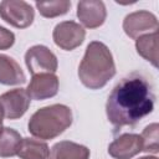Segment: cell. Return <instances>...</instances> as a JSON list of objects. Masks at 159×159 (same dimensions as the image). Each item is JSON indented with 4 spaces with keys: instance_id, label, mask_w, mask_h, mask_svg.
<instances>
[{
    "instance_id": "1",
    "label": "cell",
    "mask_w": 159,
    "mask_h": 159,
    "mask_svg": "<svg viewBox=\"0 0 159 159\" xmlns=\"http://www.w3.org/2000/svg\"><path fill=\"white\" fill-rule=\"evenodd\" d=\"M155 94L148 78L138 72L123 77L112 89L106 104L108 120L119 129L133 127L154 109Z\"/></svg>"
},
{
    "instance_id": "2",
    "label": "cell",
    "mask_w": 159,
    "mask_h": 159,
    "mask_svg": "<svg viewBox=\"0 0 159 159\" xmlns=\"http://www.w3.org/2000/svg\"><path fill=\"white\" fill-rule=\"evenodd\" d=\"M116 75V65L109 48L99 41H92L86 48L78 67V77L89 89H99Z\"/></svg>"
},
{
    "instance_id": "3",
    "label": "cell",
    "mask_w": 159,
    "mask_h": 159,
    "mask_svg": "<svg viewBox=\"0 0 159 159\" xmlns=\"http://www.w3.org/2000/svg\"><path fill=\"white\" fill-rule=\"evenodd\" d=\"M72 124V112L65 104H51L37 109L27 123L29 132L39 139H53Z\"/></svg>"
},
{
    "instance_id": "4",
    "label": "cell",
    "mask_w": 159,
    "mask_h": 159,
    "mask_svg": "<svg viewBox=\"0 0 159 159\" xmlns=\"http://www.w3.org/2000/svg\"><path fill=\"white\" fill-rule=\"evenodd\" d=\"M0 17L17 29L29 27L35 17L32 6L22 0H4L0 2Z\"/></svg>"
},
{
    "instance_id": "5",
    "label": "cell",
    "mask_w": 159,
    "mask_h": 159,
    "mask_svg": "<svg viewBox=\"0 0 159 159\" xmlns=\"http://www.w3.org/2000/svg\"><path fill=\"white\" fill-rule=\"evenodd\" d=\"M25 63L32 76L40 73H55L58 66L57 57L43 45L30 47L25 53Z\"/></svg>"
},
{
    "instance_id": "6",
    "label": "cell",
    "mask_w": 159,
    "mask_h": 159,
    "mask_svg": "<svg viewBox=\"0 0 159 159\" xmlns=\"http://www.w3.org/2000/svg\"><path fill=\"white\" fill-rule=\"evenodd\" d=\"M52 37L60 48L65 51H72L83 42L86 31L80 24L75 21H62L55 26Z\"/></svg>"
},
{
    "instance_id": "7",
    "label": "cell",
    "mask_w": 159,
    "mask_h": 159,
    "mask_svg": "<svg viewBox=\"0 0 159 159\" xmlns=\"http://www.w3.org/2000/svg\"><path fill=\"white\" fill-rule=\"evenodd\" d=\"M123 30L130 39H137L143 32L157 31L158 30V19L154 14L145 11V10L134 11L124 17Z\"/></svg>"
},
{
    "instance_id": "8",
    "label": "cell",
    "mask_w": 159,
    "mask_h": 159,
    "mask_svg": "<svg viewBox=\"0 0 159 159\" xmlns=\"http://www.w3.org/2000/svg\"><path fill=\"white\" fill-rule=\"evenodd\" d=\"M31 98L26 89L15 88L0 96V104L4 111V117L7 119H17L22 117L29 109Z\"/></svg>"
},
{
    "instance_id": "9",
    "label": "cell",
    "mask_w": 159,
    "mask_h": 159,
    "mask_svg": "<svg viewBox=\"0 0 159 159\" xmlns=\"http://www.w3.org/2000/svg\"><path fill=\"white\" fill-rule=\"evenodd\" d=\"M26 92L31 99L42 101L51 98L58 92V77L55 73H40L32 76Z\"/></svg>"
},
{
    "instance_id": "10",
    "label": "cell",
    "mask_w": 159,
    "mask_h": 159,
    "mask_svg": "<svg viewBox=\"0 0 159 159\" xmlns=\"http://www.w3.org/2000/svg\"><path fill=\"white\" fill-rule=\"evenodd\" d=\"M77 17L87 29H96L103 25L107 11L103 1L83 0L77 4Z\"/></svg>"
},
{
    "instance_id": "11",
    "label": "cell",
    "mask_w": 159,
    "mask_h": 159,
    "mask_svg": "<svg viewBox=\"0 0 159 159\" xmlns=\"http://www.w3.org/2000/svg\"><path fill=\"white\" fill-rule=\"evenodd\" d=\"M142 152V138L139 134L124 133L116 138L108 147V153L114 159H132Z\"/></svg>"
},
{
    "instance_id": "12",
    "label": "cell",
    "mask_w": 159,
    "mask_h": 159,
    "mask_svg": "<svg viewBox=\"0 0 159 159\" xmlns=\"http://www.w3.org/2000/svg\"><path fill=\"white\" fill-rule=\"evenodd\" d=\"M25 82L26 76L20 65L10 56L0 53V83L5 86H14Z\"/></svg>"
},
{
    "instance_id": "13",
    "label": "cell",
    "mask_w": 159,
    "mask_h": 159,
    "mask_svg": "<svg viewBox=\"0 0 159 159\" xmlns=\"http://www.w3.org/2000/svg\"><path fill=\"white\" fill-rule=\"evenodd\" d=\"M48 159H89V149L75 142L62 140L51 148Z\"/></svg>"
},
{
    "instance_id": "14",
    "label": "cell",
    "mask_w": 159,
    "mask_h": 159,
    "mask_svg": "<svg viewBox=\"0 0 159 159\" xmlns=\"http://www.w3.org/2000/svg\"><path fill=\"white\" fill-rule=\"evenodd\" d=\"M137 52L149 61L154 67H158V31L140 35L135 40Z\"/></svg>"
},
{
    "instance_id": "15",
    "label": "cell",
    "mask_w": 159,
    "mask_h": 159,
    "mask_svg": "<svg viewBox=\"0 0 159 159\" xmlns=\"http://www.w3.org/2000/svg\"><path fill=\"white\" fill-rule=\"evenodd\" d=\"M50 149L48 145L39 139L22 138L17 157L21 159H48Z\"/></svg>"
},
{
    "instance_id": "16",
    "label": "cell",
    "mask_w": 159,
    "mask_h": 159,
    "mask_svg": "<svg viewBox=\"0 0 159 159\" xmlns=\"http://www.w3.org/2000/svg\"><path fill=\"white\" fill-rule=\"evenodd\" d=\"M21 140L22 138L19 132L9 127H2L0 129V157L10 158L17 155Z\"/></svg>"
},
{
    "instance_id": "17",
    "label": "cell",
    "mask_w": 159,
    "mask_h": 159,
    "mask_svg": "<svg viewBox=\"0 0 159 159\" xmlns=\"http://www.w3.org/2000/svg\"><path fill=\"white\" fill-rule=\"evenodd\" d=\"M36 7L43 17H56L65 15L70 7L71 1L68 0H52V1H36Z\"/></svg>"
},
{
    "instance_id": "18",
    "label": "cell",
    "mask_w": 159,
    "mask_h": 159,
    "mask_svg": "<svg viewBox=\"0 0 159 159\" xmlns=\"http://www.w3.org/2000/svg\"><path fill=\"white\" fill-rule=\"evenodd\" d=\"M142 138V150L147 153L157 154L159 152V125L158 123H152L147 125L140 134Z\"/></svg>"
},
{
    "instance_id": "19",
    "label": "cell",
    "mask_w": 159,
    "mask_h": 159,
    "mask_svg": "<svg viewBox=\"0 0 159 159\" xmlns=\"http://www.w3.org/2000/svg\"><path fill=\"white\" fill-rule=\"evenodd\" d=\"M15 42V35L10 30L0 26V50L10 48Z\"/></svg>"
},
{
    "instance_id": "20",
    "label": "cell",
    "mask_w": 159,
    "mask_h": 159,
    "mask_svg": "<svg viewBox=\"0 0 159 159\" xmlns=\"http://www.w3.org/2000/svg\"><path fill=\"white\" fill-rule=\"evenodd\" d=\"M2 119H4V111H2V107L0 104V129L2 128Z\"/></svg>"
},
{
    "instance_id": "21",
    "label": "cell",
    "mask_w": 159,
    "mask_h": 159,
    "mask_svg": "<svg viewBox=\"0 0 159 159\" xmlns=\"http://www.w3.org/2000/svg\"><path fill=\"white\" fill-rule=\"evenodd\" d=\"M139 159H158V158L157 157H142Z\"/></svg>"
}]
</instances>
